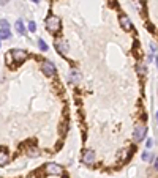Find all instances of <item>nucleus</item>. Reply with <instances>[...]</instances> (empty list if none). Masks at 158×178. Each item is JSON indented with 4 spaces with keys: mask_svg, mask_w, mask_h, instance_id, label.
Returning a JSON list of instances; mask_svg holds the SVG:
<instances>
[{
    "mask_svg": "<svg viewBox=\"0 0 158 178\" xmlns=\"http://www.w3.org/2000/svg\"><path fill=\"white\" fill-rule=\"evenodd\" d=\"M46 29H48L51 33H57L60 30V19L54 14L48 16L46 17Z\"/></svg>",
    "mask_w": 158,
    "mask_h": 178,
    "instance_id": "f257e3e1",
    "label": "nucleus"
},
{
    "mask_svg": "<svg viewBox=\"0 0 158 178\" xmlns=\"http://www.w3.org/2000/svg\"><path fill=\"white\" fill-rule=\"evenodd\" d=\"M145 134H147V126L144 123H139L134 128V131H133V140H134L136 144H139L141 140L145 139Z\"/></svg>",
    "mask_w": 158,
    "mask_h": 178,
    "instance_id": "f03ea898",
    "label": "nucleus"
},
{
    "mask_svg": "<svg viewBox=\"0 0 158 178\" xmlns=\"http://www.w3.org/2000/svg\"><path fill=\"white\" fill-rule=\"evenodd\" d=\"M41 69H43V73H44V76H48V77L55 76V73H57V68H55V65H54L52 62H49V60L43 62Z\"/></svg>",
    "mask_w": 158,
    "mask_h": 178,
    "instance_id": "7ed1b4c3",
    "label": "nucleus"
},
{
    "mask_svg": "<svg viewBox=\"0 0 158 178\" xmlns=\"http://www.w3.org/2000/svg\"><path fill=\"white\" fill-rule=\"evenodd\" d=\"M44 172L48 173V175H62V173H63V169H62V166H60V164L49 162V164H46Z\"/></svg>",
    "mask_w": 158,
    "mask_h": 178,
    "instance_id": "20e7f679",
    "label": "nucleus"
},
{
    "mask_svg": "<svg viewBox=\"0 0 158 178\" xmlns=\"http://www.w3.org/2000/svg\"><path fill=\"white\" fill-rule=\"evenodd\" d=\"M11 57L16 63H22L27 60V57H29V54H27L24 49H13L11 51Z\"/></svg>",
    "mask_w": 158,
    "mask_h": 178,
    "instance_id": "39448f33",
    "label": "nucleus"
},
{
    "mask_svg": "<svg viewBox=\"0 0 158 178\" xmlns=\"http://www.w3.org/2000/svg\"><path fill=\"white\" fill-rule=\"evenodd\" d=\"M119 22H120V27L125 30V32H131L133 30V24L130 21V17L127 14H120L119 16Z\"/></svg>",
    "mask_w": 158,
    "mask_h": 178,
    "instance_id": "423d86ee",
    "label": "nucleus"
},
{
    "mask_svg": "<svg viewBox=\"0 0 158 178\" xmlns=\"http://www.w3.org/2000/svg\"><path fill=\"white\" fill-rule=\"evenodd\" d=\"M82 162L87 164V166H92L95 162V151L94 150H86V153L82 155Z\"/></svg>",
    "mask_w": 158,
    "mask_h": 178,
    "instance_id": "0eeeda50",
    "label": "nucleus"
},
{
    "mask_svg": "<svg viewBox=\"0 0 158 178\" xmlns=\"http://www.w3.org/2000/svg\"><path fill=\"white\" fill-rule=\"evenodd\" d=\"M55 49H57L59 54H62V55H68V46L63 40H55Z\"/></svg>",
    "mask_w": 158,
    "mask_h": 178,
    "instance_id": "6e6552de",
    "label": "nucleus"
},
{
    "mask_svg": "<svg viewBox=\"0 0 158 178\" xmlns=\"http://www.w3.org/2000/svg\"><path fill=\"white\" fill-rule=\"evenodd\" d=\"M8 159H10V156H8V151L5 148H0V167L5 166L8 162Z\"/></svg>",
    "mask_w": 158,
    "mask_h": 178,
    "instance_id": "1a4fd4ad",
    "label": "nucleus"
},
{
    "mask_svg": "<svg viewBox=\"0 0 158 178\" xmlns=\"http://www.w3.org/2000/svg\"><path fill=\"white\" fill-rule=\"evenodd\" d=\"M79 79H81L79 71H78V69H71V71H70V82H71V84H78Z\"/></svg>",
    "mask_w": 158,
    "mask_h": 178,
    "instance_id": "9d476101",
    "label": "nucleus"
},
{
    "mask_svg": "<svg viewBox=\"0 0 158 178\" xmlns=\"http://www.w3.org/2000/svg\"><path fill=\"white\" fill-rule=\"evenodd\" d=\"M14 27H16V32L19 33V35H24V33H25V27H24V22H22L21 19H17V21H16Z\"/></svg>",
    "mask_w": 158,
    "mask_h": 178,
    "instance_id": "9b49d317",
    "label": "nucleus"
},
{
    "mask_svg": "<svg viewBox=\"0 0 158 178\" xmlns=\"http://www.w3.org/2000/svg\"><path fill=\"white\" fill-rule=\"evenodd\" d=\"M27 155H29L30 158H38L40 156V150L36 147H29L27 148Z\"/></svg>",
    "mask_w": 158,
    "mask_h": 178,
    "instance_id": "f8f14e48",
    "label": "nucleus"
},
{
    "mask_svg": "<svg viewBox=\"0 0 158 178\" xmlns=\"http://www.w3.org/2000/svg\"><path fill=\"white\" fill-rule=\"evenodd\" d=\"M8 38H11L10 29H0V40H8Z\"/></svg>",
    "mask_w": 158,
    "mask_h": 178,
    "instance_id": "ddd939ff",
    "label": "nucleus"
},
{
    "mask_svg": "<svg viewBox=\"0 0 158 178\" xmlns=\"http://www.w3.org/2000/svg\"><path fill=\"white\" fill-rule=\"evenodd\" d=\"M136 71L139 76H145V73H147V66L144 63H138V66H136Z\"/></svg>",
    "mask_w": 158,
    "mask_h": 178,
    "instance_id": "4468645a",
    "label": "nucleus"
},
{
    "mask_svg": "<svg viewBox=\"0 0 158 178\" xmlns=\"http://www.w3.org/2000/svg\"><path fill=\"white\" fill-rule=\"evenodd\" d=\"M130 155H131V151H130V150H122V153H120L119 156H120V159H122V161H127V159L130 158Z\"/></svg>",
    "mask_w": 158,
    "mask_h": 178,
    "instance_id": "2eb2a0df",
    "label": "nucleus"
},
{
    "mask_svg": "<svg viewBox=\"0 0 158 178\" xmlns=\"http://www.w3.org/2000/svg\"><path fill=\"white\" fill-rule=\"evenodd\" d=\"M142 159H144L145 162H150L152 159H153V155H152L150 151H144V153H142Z\"/></svg>",
    "mask_w": 158,
    "mask_h": 178,
    "instance_id": "dca6fc26",
    "label": "nucleus"
},
{
    "mask_svg": "<svg viewBox=\"0 0 158 178\" xmlns=\"http://www.w3.org/2000/svg\"><path fill=\"white\" fill-rule=\"evenodd\" d=\"M27 29H29L32 33H35V32H36V24H35L33 21H30L29 24H27Z\"/></svg>",
    "mask_w": 158,
    "mask_h": 178,
    "instance_id": "f3484780",
    "label": "nucleus"
},
{
    "mask_svg": "<svg viewBox=\"0 0 158 178\" xmlns=\"http://www.w3.org/2000/svg\"><path fill=\"white\" fill-rule=\"evenodd\" d=\"M38 46H40L41 51H48V44H46L43 40H38Z\"/></svg>",
    "mask_w": 158,
    "mask_h": 178,
    "instance_id": "a211bd4d",
    "label": "nucleus"
},
{
    "mask_svg": "<svg viewBox=\"0 0 158 178\" xmlns=\"http://www.w3.org/2000/svg\"><path fill=\"white\" fill-rule=\"evenodd\" d=\"M0 29H10V24H8V21H5V19L0 21Z\"/></svg>",
    "mask_w": 158,
    "mask_h": 178,
    "instance_id": "6ab92c4d",
    "label": "nucleus"
},
{
    "mask_svg": "<svg viewBox=\"0 0 158 178\" xmlns=\"http://www.w3.org/2000/svg\"><path fill=\"white\" fill-rule=\"evenodd\" d=\"M67 126H68V123H67V121H63V123H62V128H60V134H65V133H67Z\"/></svg>",
    "mask_w": 158,
    "mask_h": 178,
    "instance_id": "aec40b11",
    "label": "nucleus"
},
{
    "mask_svg": "<svg viewBox=\"0 0 158 178\" xmlns=\"http://www.w3.org/2000/svg\"><path fill=\"white\" fill-rule=\"evenodd\" d=\"M153 167H155V170H158V158L153 159Z\"/></svg>",
    "mask_w": 158,
    "mask_h": 178,
    "instance_id": "412c9836",
    "label": "nucleus"
},
{
    "mask_svg": "<svg viewBox=\"0 0 158 178\" xmlns=\"http://www.w3.org/2000/svg\"><path fill=\"white\" fill-rule=\"evenodd\" d=\"M150 49H152V52H156V46H155L153 43L150 44Z\"/></svg>",
    "mask_w": 158,
    "mask_h": 178,
    "instance_id": "4be33fe9",
    "label": "nucleus"
},
{
    "mask_svg": "<svg viewBox=\"0 0 158 178\" xmlns=\"http://www.w3.org/2000/svg\"><path fill=\"white\" fill-rule=\"evenodd\" d=\"M152 144H153V142H152V139H149V140H147V147L150 148V147H152Z\"/></svg>",
    "mask_w": 158,
    "mask_h": 178,
    "instance_id": "5701e85b",
    "label": "nucleus"
},
{
    "mask_svg": "<svg viewBox=\"0 0 158 178\" xmlns=\"http://www.w3.org/2000/svg\"><path fill=\"white\" fill-rule=\"evenodd\" d=\"M155 63H156V66H158V57H155Z\"/></svg>",
    "mask_w": 158,
    "mask_h": 178,
    "instance_id": "b1692460",
    "label": "nucleus"
},
{
    "mask_svg": "<svg viewBox=\"0 0 158 178\" xmlns=\"http://www.w3.org/2000/svg\"><path fill=\"white\" fill-rule=\"evenodd\" d=\"M33 2H35V3H38V2H40V0H33Z\"/></svg>",
    "mask_w": 158,
    "mask_h": 178,
    "instance_id": "393cba45",
    "label": "nucleus"
},
{
    "mask_svg": "<svg viewBox=\"0 0 158 178\" xmlns=\"http://www.w3.org/2000/svg\"><path fill=\"white\" fill-rule=\"evenodd\" d=\"M156 121H158V112H156Z\"/></svg>",
    "mask_w": 158,
    "mask_h": 178,
    "instance_id": "a878e982",
    "label": "nucleus"
}]
</instances>
